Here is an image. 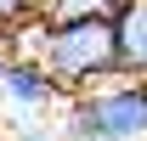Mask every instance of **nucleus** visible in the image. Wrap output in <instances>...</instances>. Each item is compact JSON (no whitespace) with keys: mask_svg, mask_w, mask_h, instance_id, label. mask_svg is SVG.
Wrapping results in <instances>:
<instances>
[{"mask_svg":"<svg viewBox=\"0 0 147 141\" xmlns=\"http://www.w3.org/2000/svg\"><path fill=\"white\" fill-rule=\"evenodd\" d=\"M11 40L28 45L23 56H34L40 68L62 85V96L91 90V85H102V79L119 73L113 17H96V11H85V17H40V23H28V28H17Z\"/></svg>","mask_w":147,"mask_h":141,"instance_id":"1","label":"nucleus"},{"mask_svg":"<svg viewBox=\"0 0 147 141\" xmlns=\"http://www.w3.org/2000/svg\"><path fill=\"white\" fill-rule=\"evenodd\" d=\"M34 17H40V0H0V40H11L17 28H28Z\"/></svg>","mask_w":147,"mask_h":141,"instance_id":"6","label":"nucleus"},{"mask_svg":"<svg viewBox=\"0 0 147 141\" xmlns=\"http://www.w3.org/2000/svg\"><path fill=\"white\" fill-rule=\"evenodd\" d=\"M0 90H6L17 107H51V102H62V85L40 68L34 56H23V51H11L6 73H0Z\"/></svg>","mask_w":147,"mask_h":141,"instance_id":"4","label":"nucleus"},{"mask_svg":"<svg viewBox=\"0 0 147 141\" xmlns=\"http://www.w3.org/2000/svg\"><path fill=\"white\" fill-rule=\"evenodd\" d=\"M17 141H51V136H17Z\"/></svg>","mask_w":147,"mask_h":141,"instance_id":"8","label":"nucleus"},{"mask_svg":"<svg viewBox=\"0 0 147 141\" xmlns=\"http://www.w3.org/2000/svg\"><path fill=\"white\" fill-rule=\"evenodd\" d=\"M125 0H40V17H85V11H96V17H113Z\"/></svg>","mask_w":147,"mask_h":141,"instance_id":"5","label":"nucleus"},{"mask_svg":"<svg viewBox=\"0 0 147 141\" xmlns=\"http://www.w3.org/2000/svg\"><path fill=\"white\" fill-rule=\"evenodd\" d=\"M113 51L125 79H147V0H125L113 11Z\"/></svg>","mask_w":147,"mask_h":141,"instance_id":"3","label":"nucleus"},{"mask_svg":"<svg viewBox=\"0 0 147 141\" xmlns=\"http://www.w3.org/2000/svg\"><path fill=\"white\" fill-rule=\"evenodd\" d=\"M6 62H11V40H0V73H6Z\"/></svg>","mask_w":147,"mask_h":141,"instance_id":"7","label":"nucleus"},{"mask_svg":"<svg viewBox=\"0 0 147 141\" xmlns=\"http://www.w3.org/2000/svg\"><path fill=\"white\" fill-rule=\"evenodd\" d=\"M68 136L74 141H147V79L113 73L91 90H74Z\"/></svg>","mask_w":147,"mask_h":141,"instance_id":"2","label":"nucleus"}]
</instances>
